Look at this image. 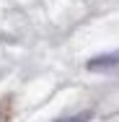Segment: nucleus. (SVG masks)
Here are the masks:
<instances>
[{
  "mask_svg": "<svg viewBox=\"0 0 119 122\" xmlns=\"http://www.w3.org/2000/svg\"><path fill=\"white\" fill-rule=\"evenodd\" d=\"M93 73H106V70H117L119 68V52H106V55H96L93 60H88L86 65Z\"/></svg>",
  "mask_w": 119,
  "mask_h": 122,
  "instance_id": "nucleus-1",
  "label": "nucleus"
},
{
  "mask_svg": "<svg viewBox=\"0 0 119 122\" xmlns=\"http://www.w3.org/2000/svg\"><path fill=\"white\" fill-rule=\"evenodd\" d=\"M60 122H91V112H80L75 117H65V120H60Z\"/></svg>",
  "mask_w": 119,
  "mask_h": 122,
  "instance_id": "nucleus-2",
  "label": "nucleus"
}]
</instances>
